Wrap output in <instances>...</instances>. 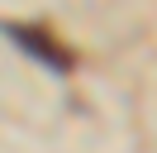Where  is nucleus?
Here are the masks:
<instances>
[{"mask_svg":"<svg viewBox=\"0 0 157 153\" xmlns=\"http://www.w3.org/2000/svg\"><path fill=\"white\" fill-rule=\"evenodd\" d=\"M5 34H10L29 57H38L48 72H67V67H71V53L48 34V29H33V24H5Z\"/></svg>","mask_w":157,"mask_h":153,"instance_id":"1","label":"nucleus"}]
</instances>
